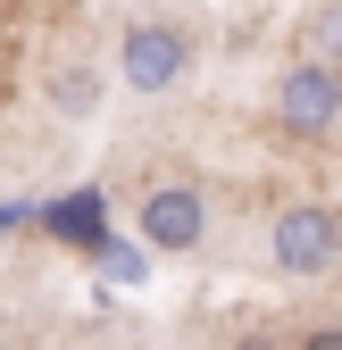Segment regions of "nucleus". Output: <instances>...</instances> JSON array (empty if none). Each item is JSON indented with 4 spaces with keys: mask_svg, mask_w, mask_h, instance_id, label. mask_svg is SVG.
<instances>
[{
    "mask_svg": "<svg viewBox=\"0 0 342 350\" xmlns=\"http://www.w3.org/2000/svg\"><path fill=\"white\" fill-rule=\"evenodd\" d=\"M301 59L342 67V0H317V9L301 17Z\"/></svg>",
    "mask_w": 342,
    "mask_h": 350,
    "instance_id": "6",
    "label": "nucleus"
},
{
    "mask_svg": "<svg viewBox=\"0 0 342 350\" xmlns=\"http://www.w3.org/2000/svg\"><path fill=\"white\" fill-rule=\"evenodd\" d=\"M292 350H342V325H309V334L292 342Z\"/></svg>",
    "mask_w": 342,
    "mask_h": 350,
    "instance_id": "7",
    "label": "nucleus"
},
{
    "mask_svg": "<svg viewBox=\"0 0 342 350\" xmlns=\"http://www.w3.org/2000/svg\"><path fill=\"white\" fill-rule=\"evenodd\" d=\"M276 125L292 142H326L342 125V67H317V59H292L276 75Z\"/></svg>",
    "mask_w": 342,
    "mask_h": 350,
    "instance_id": "2",
    "label": "nucleus"
},
{
    "mask_svg": "<svg viewBox=\"0 0 342 350\" xmlns=\"http://www.w3.org/2000/svg\"><path fill=\"white\" fill-rule=\"evenodd\" d=\"M51 109H59V117H92V109H101V75H92V59L51 67Z\"/></svg>",
    "mask_w": 342,
    "mask_h": 350,
    "instance_id": "5",
    "label": "nucleus"
},
{
    "mask_svg": "<svg viewBox=\"0 0 342 350\" xmlns=\"http://www.w3.org/2000/svg\"><path fill=\"white\" fill-rule=\"evenodd\" d=\"M267 258H276V275H326L342 258V208L334 200H284L267 226Z\"/></svg>",
    "mask_w": 342,
    "mask_h": 350,
    "instance_id": "1",
    "label": "nucleus"
},
{
    "mask_svg": "<svg viewBox=\"0 0 342 350\" xmlns=\"http://www.w3.org/2000/svg\"><path fill=\"white\" fill-rule=\"evenodd\" d=\"M134 234H142V250H167V258L200 250V234H209V200H200V184H150L142 208H134Z\"/></svg>",
    "mask_w": 342,
    "mask_h": 350,
    "instance_id": "4",
    "label": "nucleus"
},
{
    "mask_svg": "<svg viewBox=\"0 0 342 350\" xmlns=\"http://www.w3.org/2000/svg\"><path fill=\"white\" fill-rule=\"evenodd\" d=\"M117 75L134 83V92H176L192 75V33L167 25V17H134L125 42H117Z\"/></svg>",
    "mask_w": 342,
    "mask_h": 350,
    "instance_id": "3",
    "label": "nucleus"
},
{
    "mask_svg": "<svg viewBox=\"0 0 342 350\" xmlns=\"http://www.w3.org/2000/svg\"><path fill=\"white\" fill-rule=\"evenodd\" d=\"M234 350H284V342H276V334H242Z\"/></svg>",
    "mask_w": 342,
    "mask_h": 350,
    "instance_id": "8",
    "label": "nucleus"
}]
</instances>
